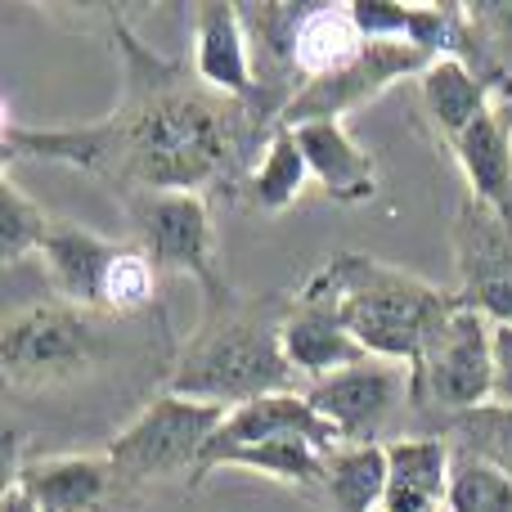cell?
<instances>
[{
	"label": "cell",
	"mask_w": 512,
	"mask_h": 512,
	"mask_svg": "<svg viewBox=\"0 0 512 512\" xmlns=\"http://www.w3.org/2000/svg\"><path fill=\"white\" fill-rule=\"evenodd\" d=\"M135 225V248L149 256L162 274L194 279L203 306H221L234 297L230 279L216 256V221L212 198L203 194H140L126 203Z\"/></svg>",
	"instance_id": "obj_7"
},
{
	"label": "cell",
	"mask_w": 512,
	"mask_h": 512,
	"mask_svg": "<svg viewBox=\"0 0 512 512\" xmlns=\"http://www.w3.org/2000/svg\"><path fill=\"white\" fill-rule=\"evenodd\" d=\"M306 153L310 180L319 185V194L337 207H360L378 194V162L364 144L351 140L346 122H306L292 126Z\"/></svg>",
	"instance_id": "obj_16"
},
{
	"label": "cell",
	"mask_w": 512,
	"mask_h": 512,
	"mask_svg": "<svg viewBox=\"0 0 512 512\" xmlns=\"http://www.w3.org/2000/svg\"><path fill=\"white\" fill-rule=\"evenodd\" d=\"M445 158L459 167L463 194L512 221V104L499 99L495 108H486L445 149Z\"/></svg>",
	"instance_id": "obj_14"
},
{
	"label": "cell",
	"mask_w": 512,
	"mask_h": 512,
	"mask_svg": "<svg viewBox=\"0 0 512 512\" xmlns=\"http://www.w3.org/2000/svg\"><path fill=\"white\" fill-rule=\"evenodd\" d=\"M418 104L432 126V140L441 144V153L477 122L486 108L499 104V95L459 59H436L432 68L418 77Z\"/></svg>",
	"instance_id": "obj_19"
},
{
	"label": "cell",
	"mask_w": 512,
	"mask_h": 512,
	"mask_svg": "<svg viewBox=\"0 0 512 512\" xmlns=\"http://www.w3.org/2000/svg\"><path fill=\"white\" fill-rule=\"evenodd\" d=\"M436 512H445V508H436Z\"/></svg>",
	"instance_id": "obj_30"
},
{
	"label": "cell",
	"mask_w": 512,
	"mask_h": 512,
	"mask_svg": "<svg viewBox=\"0 0 512 512\" xmlns=\"http://www.w3.org/2000/svg\"><path fill=\"white\" fill-rule=\"evenodd\" d=\"M432 63H436L432 54L414 50V45H405V41H369V50H364L346 72L324 77V81H306L301 95L292 99V108L283 113V126L342 122L351 108L378 99L382 90L400 86V81H409V77L418 81Z\"/></svg>",
	"instance_id": "obj_10"
},
{
	"label": "cell",
	"mask_w": 512,
	"mask_h": 512,
	"mask_svg": "<svg viewBox=\"0 0 512 512\" xmlns=\"http://www.w3.org/2000/svg\"><path fill=\"white\" fill-rule=\"evenodd\" d=\"M5 481H18L36 512H108L117 499L108 454H32Z\"/></svg>",
	"instance_id": "obj_13"
},
{
	"label": "cell",
	"mask_w": 512,
	"mask_h": 512,
	"mask_svg": "<svg viewBox=\"0 0 512 512\" xmlns=\"http://www.w3.org/2000/svg\"><path fill=\"white\" fill-rule=\"evenodd\" d=\"M221 468H243V472H261L270 481H283V486L301 490V495H315L319 472H324V450L301 436H279V441H261V445H243V450L225 454L216 463Z\"/></svg>",
	"instance_id": "obj_23"
},
{
	"label": "cell",
	"mask_w": 512,
	"mask_h": 512,
	"mask_svg": "<svg viewBox=\"0 0 512 512\" xmlns=\"http://www.w3.org/2000/svg\"><path fill=\"white\" fill-rule=\"evenodd\" d=\"M495 400L512 405V324H495Z\"/></svg>",
	"instance_id": "obj_28"
},
{
	"label": "cell",
	"mask_w": 512,
	"mask_h": 512,
	"mask_svg": "<svg viewBox=\"0 0 512 512\" xmlns=\"http://www.w3.org/2000/svg\"><path fill=\"white\" fill-rule=\"evenodd\" d=\"M122 252H126V243H113L104 234L86 230V225L54 216L36 261H41L54 301L90 310V315H104V283Z\"/></svg>",
	"instance_id": "obj_12"
},
{
	"label": "cell",
	"mask_w": 512,
	"mask_h": 512,
	"mask_svg": "<svg viewBox=\"0 0 512 512\" xmlns=\"http://www.w3.org/2000/svg\"><path fill=\"white\" fill-rule=\"evenodd\" d=\"M230 409L189 400L162 387L122 432L108 441V468H113L117 499H135L167 481H194L212 432L225 423Z\"/></svg>",
	"instance_id": "obj_4"
},
{
	"label": "cell",
	"mask_w": 512,
	"mask_h": 512,
	"mask_svg": "<svg viewBox=\"0 0 512 512\" xmlns=\"http://www.w3.org/2000/svg\"><path fill=\"white\" fill-rule=\"evenodd\" d=\"M310 499L328 512H382L387 445H337V450H328Z\"/></svg>",
	"instance_id": "obj_20"
},
{
	"label": "cell",
	"mask_w": 512,
	"mask_h": 512,
	"mask_svg": "<svg viewBox=\"0 0 512 512\" xmlns=\"http://www.w3.org/2000/svg\"><path fill=\"white\" fill-rule=\"evenodd\" d=\"M445 512H512V481L486 463L454 454Z\"/></svg>",
	"instance_id": "obj_27"
},
{
	"label": "cell",
	"mask_w": 512,
	"mask_h": 512,
	"mask_svg": "<svg viewBox=\"0 0 512 512\" xmlns=\"http://www.w3.org/2000/svg\"><path fill=\"white\" fill-rule=\"evenodd\" d=\"M369 50V36L355 23L351 5H310L297 27V68L301 81H324L346 72Z\"/></svg>",
	"instance_id": "obj_21"
},
{
	"label": "cell",
	"mask_w": 512,
	"mask_h": 512,
	"mask_svg": "<svg viewBox=\"0 0 512 512\" xmlns=\"http://www.w3.org/2000/svg\"><path fill=\"white\" fill-rule=\"evenodd\" d=\"M454 450L441 432H409L387 441V499L382 512H436L450 495Z\"/></svg>",
	"instance_id": "obj_17"
},
{
	"label": "cell",
	"mask_w": 512,
	"mask_h": 512,
	"mask_svg": "<svg viewBox=\"0 0 512 512\" xmlns=\"http://www.w3.org/2000/svg\"><path fill=\"white\" fill-rule=\"evenodd\" d=\"M454 279L463 306L490 324H512V221L463 194L450 221Z\"/></svg>",
	"instance_id": "obj_9"
},
{
	"label": "cell",
	"mask_w": 512,
	"mask_h": 512,
	"mask_svg": "<svg viewBox=\"0 0 512 512\" xmlns=\"http://www.w3.org/2000/svg\"><path fill=\"white\" fill-rule=\"evenodd\" d=\"M292 297L333 310L373 360H391L405 369L423 355L432 333L463 301L454 288H436V283L418 279L391 261H378L369 252L328 256L319 270L301 279Z\"/></svg>",
	"instance_id": "obj_3"
},
{
	"label": "cell",
	"mask_w": 512,
	"mask_h": 512,
	"mask_svg": "<svg viewBox=\"0 0 512 512\" xmlns=\"http://www.w3.org/2000/svg\"><path fill=\"white\" fill-rule=\"evenodd\" d=\"M301 396L315 414L342 436V445H387L382 436L400 423L409 409V369L391 360H364L342 373L306 382Z\"/></svg>",
	"instance_id": "obj_8"
},
{
	"label": "cell",
	"mask_w": 512,
	"mask_h": 512,
	"mask_svg": "<svg viewBox=\"0 0 512 512\" xmlns=\"http://www.w3.org/2000/svg\"><path fill=\"white\" fill-rule=\"evenodd\" d=\"M495 400V324L472 306H454V315L432 333L409 364V409L427 432H445L454 418Z\"/></svg>",
	"instance_id": "obj_5"
},
{
	"label": "cell",
	"mask_w": 512,
	"mask_h": 512,
	"mask_svg": "<svg viewBox=\"0 0 512 512\" xmlns=\"http://www.w3.org/2000/svg\"><path fill=\"white\" fill-rule=\"evenodd\" d=\"M441 436L450 441L454 454L486 463V468L504 472V477L512 481V405L490 400V405H481V409H472V414L454 418Z\"/></svg>",
	"instance_id": "obj_24"
},
{
	"label": "cell",
	"mask_w": 512,
	"mask_h": 512,
	"mask_svg": "<svg viewBox=\"0 0 512 512\" xmlns=\"http://www.w3.org/2000/svg\"><path fill=\"white\" fill-rule=\"evenodd\" d=\"M158 306H162V270L135 243H126V252L117 256V265L108 270V283H104V315L135 319Z\"/></svg>",
	"instance_id": "obj_26"
},
{
	"label": "cell",
	"mask_w": 512,
	"mask_h": 512,
	"mask_svg": "<svg viewBox=\"0 0 512 512\" xmlns=\"http://www.w3.org/2000/svg\"><path fill=\"white\" fill-rule=\"evenodd\" d=\"M50 225L54 216L32 194H23V185L14 180V167H5V176H0V261L18 265L23 256H36Z\"/></svg>",
	"instance_id": "obj_25"
},
{
	"label": "cell",
	"mask_w": 512,
	"mask_h": 512,
	"mask_svg": "<svg viewBox=\"0 0 512 512\" xmlns=\"http://www.w3.org/2000/svg\"><path fill=\"white\" fill-rule=\"evenodd\" d=\"M108 315L41 301L9 315L0 333V378L9 391H54L72 387L104 360Z\"/></svg>",
	"instance_id": "obj_6"
},
{
	"label": "cell",
	"mask_w": 512,
	"mask_h": 512,
	"mask_svg": "<svg viewBox=\"0 0 512 512\" xmlns=\"http://www.w3.org/2000/svg\"><path fill=\"white\" fill-rule=\"evenodd\" d=\"M108 18L122 54L117 108L81 126L5 122V167L23 158L77 167L113 185L122 203L140 194H203L243 203V185L274 131L248 99L203 86L194 63L144 45L122 9Z\"/></svg>",
	"instance_id": "obj_1"
},
{
	"label": "cell",
	"mask_w": 512,
	"mask_h": 512,
	"mask_svg": "<svg viewBox=\"0 0 512 512\" xmlns=\"http://www.w3.org/2000/svg\"><path fill=\"white\" fill-rule=\"evenodd\" d=\"M279 436H301V441L319 445L324 454L342 445V436H337L333 427L315 414V405H310L301 391L261 396V400H248V405H239V409H230V414H225V423L212 432V441H207V450H203V459H198V472H194V481H189V486H203L225 454L243 450V445L279 441Z\"/></svg>",
	"instance_id": "obj_11"
},
{
	"label": "cell",
	"mask_w": 512,
	"mask_h": 512,
	"mask_svg": "<svg viewBox=\"0 0 512 512\" xmlns=\"http://www.w3.org/2000/svg\"><path fill=\"white\" fill-rule=\"evenodd\" d=\"M306 185H310V167H306L297 131L279 126L270 135V144L261 149V158H256L248 185H243V203L256 207L261 216H279L306 194Z\"/></svg>",
	"instance_id": "obj_22"
},
{
	"label": "cell",
	"mask_w": 512,
	"mask_h": 512,
	"mask_svg": "<svg viewBox=\"0 0 512 512\" xmlns=\"http://www.w3.org/2000/svg\"><path fill=\"white\" fill-rule=\"evenodd\" d=\"M189 63H194L198 81L212 86L216 95L252 99V45H248V23H243V5H225V0L194 5Z\"/></svg>",
	"instance_id": "obj_15"
},
{
	"label": "cell",
	"mask_w": 512,
	"mask_h": 512,
	"mask_svg": "<svg viewBox=\"0 0 512 512\" xmlns=\"http://www.w3.org/2000/svg\"><path fill=\"white\" fill-rule=\"evenodd\" d=\"M0 512H36V504L27 499V490L18 481H5V499H0Z\"/></svg>",
	"instance_id": "obj_29"
},
{
	"label": "cell",
	"mask_w": 512,
	"mask_h": 512,
	"mask_svg": "<svg viewBox=\"0 0 512 512\" xmlns=\"http://www.w3.org/2000/svg\"><path fill=\"white\" fill-rule=\"evenodd\" d=\"M283 355H288L292 373L306 382H319L328 373H342L351 364L373 360L351 333L346 324L324 306H310V301L292 297L288 301V319H283Z\"/></svg>",
	"instance_id": "obj_18"
},
{
	"label": "cell",
	"mask_w": 512,
	"mask_h": 512,
	"mask_svg": "<svg viewBox=\"0 0 512 512\" xmlns=\"http://www.w3.org/2000/svg\"><path fill=\"white\" fill-rule=\"evenodd\" d=\"M288 301L292 297H279V292H256V297L234 292L221 306H203L194 333L171 355L167 391L221 409L301 391V378L283 355Z\"/></svg>",
	"instance_id": "obj_2"
}]
</instances>
